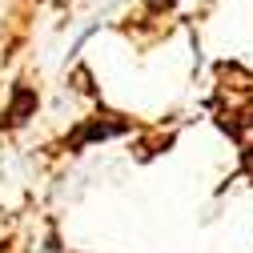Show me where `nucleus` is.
<instances>
[{
	"mask_svg": "<svg viewBox=\"0 0 253 253\" xmlns=\"http://www.w3.org/2000/svg\"><path fill=\"white\" fill-rule=\"evenodd\" d=\"M33 109H37V92L24 88V84H16V92H12V109H8V125H24Z\"/></svg>",
	"mask_w": 253,
	"mask_h": 253,
	"instance_id": "1",
	"label": "nucleus"
},
{
	"mask_svg": "<svg viewBox=\"0 0 253 253\" xmlns=\"http://www.w3.org/2000/svg\"><path fill=\"white\" fill-rule=\"evenodd\" d=\"M121 129H125V121H109V125H105V121H88L84 129L73 137V145H84V141H105V137H117Z\"/></svg>",
	"mask_w": 253,
	"mask_h": 253,
	"instance_id": "2",
	"label": "nucleus"
}]
</instances>
